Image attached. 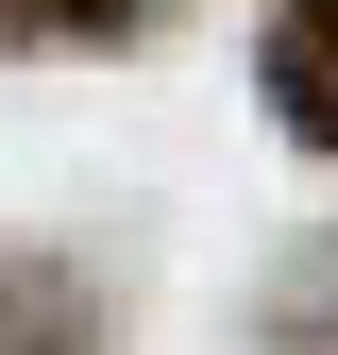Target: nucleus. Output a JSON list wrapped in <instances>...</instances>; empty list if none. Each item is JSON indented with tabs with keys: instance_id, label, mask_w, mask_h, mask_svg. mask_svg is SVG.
Returning <instances> with one entry per match:
<instances>
[{
	"instance_id": "f257e3e1",
	"label": "nucleus",
	"mask_w": 338,
	"mask_h": 355,
	"mask_svg": "<svg viewBox=\"0 0 338 355\" xmlns=\"http://www.w3.org/2000/svg\"><path fill=\"white\" fill-rule=\"evenodd\" d=\"M17 17H136V0H17Z\"/></svg>"
}]
</instances>
